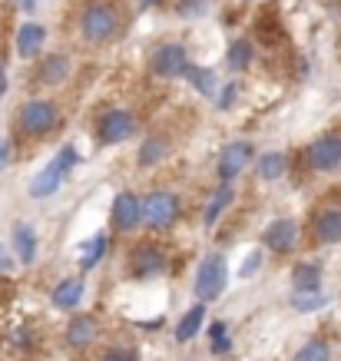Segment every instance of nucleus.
I'll list each match as a JSON object with an SVG mask.
<instances>
[{
    "label": "nucleus",
    "instance_id": "obj_1",
    "mask_svg": "<svg viewBox=\"0 0 341 361\" xmlns=\"http://www.w3.org/2000/svg\"><path fill=\"white\" fill-rule=\"evenodd\" d=\"M77 30L93 47L120 40L126 30V13H123L120 0H87L77 13Z\"/></svg>",
    "mask_w": 341,
    "mask_h": 361
},
{
    "label": "nucleus",
    "instance_id": "obj_2",
    "mask_svg": "<svg viewBox=\"0 0 341 361\" xmlns=\"http://www.w3.org/2000/svg\"><path fill=\"white\" fill-rule=\"evenodd\" d=\"M63 113L54 99H27L20 110H17V130L30 140H44L60 126Z\"/></svg>",
    "mask_w": 341,
    "mask_h": 361
},
{
    "label": "nucleus",
    "instance_id": "obj_3",
    "mask_svg": "<svg viewBox=\"0 0 341 361\" xmlns=\"http://www.w3.org/2000/svg\"><path fill=\"white\" fill-rule=\"evenodd\" d=\"M225 285H229V262H225L222 252H209L196 269L192 292H196V298L202 302V305H209V302H219L222 298Z\"/></svg>",
    "mask_w": 341,
    "mask_h": 361
},
{
    "label": "nucleus",
    "instance_id": "obj_4",
    "mask_svg": "<svg viewBox=\"0 0 341 361\" xmlns=\"http://www.w3.org/2000/svg\"><path fill=\"white\" fill-rule=\"evenodd\" d=\"M80 163V153L77 146H63L60 153L50 159V163L40 169V173L30 179V186H27V192H30L33 199H50L56 196V189L63 186V179L70 176V169Z\"/></svg>",
    "mask_w": 341,
    "mask_h": 361
},
{
    "label": "nucleus",
    "instance_id": "obj_5",
    "mask_svg": "<svg viewBox=\"0 0 341 361\" xmlns=\"http://www.w3.org/2000/svg\"><path fill=\"white\" fill-rule=\"evenodd\" d=\"M182 212V202H179L176 192L169 189H153L149 196H143V226L153 232H166L173 229Z\"/></svg>",
    "mask_w": 341,
    "mask_h": 361
},
{
    "label": "nucleus",
    "instance_id": "obj_6",
    "mask_svg": "<svg viewBox=\"0 0 341 361\" xmlns=\"http://www.w3.org/2000/svg\"><path fill=\"white\" fill-rule=\"evenodd\" d=\"M166 265H169V255L156 242H136L126 252V272L132 279H156L166 272Z\"/></svg>",
    "mask_w": 341,
    "mask_h": 361
},
{
    "label": "nucleus",
    "instance_id": "obj_7",
    "mask_svg": "<svg viewBox=\"0 0 341 361\" xmlns=\"http://www.w3.org/2000/svg\"><path fill=\"white\" fill-rule=\"evenodd\" d=\"M252 156H255L252 142H245V140H235V142H229V146H222V153L216 156V176H219V186H232V183L249 169Z\"/></svg>",
    "mask_w": 341,
    "mask_h": 361
},
{
    "label": "nucleus",
    "instance_id": "obj_8",
    "mask_svg": "<svg viewBox=\"0 0 341 361\" xmlns=\"http://www.w3.org/2000/svg\"><path fill=\"white\" fill-rule=\"evenodd\" d=\"M140 130V120L130 110H106L97 123V140L103 146H120V142L132 140Z\"/></svg>",
    "mask_w": 341,
    "mask_h": 361
},
{
    "label": "nucleus",
    "instance_id": "obj_9",
    "mask_svg": "<svg viewBox=\"0 0 341 361\" xmlns=\"http://www.w3.org/2000/svg\"><path fill=\"white\" fill-rule=\"evenodd\" d=\"M110 226L120 235H130L143 226V199L136 192H116L110 202Z\"/></svg>",
    "mask_w": 341,
    "mask_h": 361
},
{
    "label": "nucleus",
    "instance_id": "obj_10",
    "mask_svg": "<svg viewBox=\"0 0 341 361\" xmlns=\"http://www.w3.org/2000/svg\"><path fill=\"white\" fill-rule=\"evenodd\" d=\"M305 163L315 173H335L341 169V133H325L305 149Z\"/></svg>",
    "mask_w": 341,
    "mask_h": 361
},
{
    "label": "nucleus",
    "instance_id": "obj_11",
    "mask_svg": "<svg viewBox=\"0 0 341 361\" xmlns=\"http://www.w3.org/2000/svg\"><path fill=\"white\" fill-rule=\"evenodd\" d=\"M189 66V54L182 44H159L149 56V70L153 77H163V80H179L186 73Z\"/></svg>",
    "mask_w": 341,
    "mask_h": 361
},
{
    "label": "nucleus",
    "instance_id": "obj_12",
    "mask_svg": "<svg viewBox=\"0 0 341 361\" xmlns=\"http://www.w3.org/2000/svg\"><path fill=\"white\" fill-rule=\"evenodd\" d=\"M298 242H302V229L295 219H275L262 232V245L275 255H292L298 249Z\"/></svg>",
    "mask_w": 341,
    "mask_h": 361
},
{
    "label": "nucleus",
    "instance_id": "obj_13",
    "mask_svg": "<svg viewBox=\"0 0 341 361\" xmlns=\"http://www.w3.org/2000/svg\"><path fill=\"white\" fill-rule=\"evenodd\" d=\"M311 239L318 245H338L341 242V206H318L311 219Z\"/></svg>",
    "mask_w": 341,
    "mask_h": 361
},
{
    "label": "nucleus",
    "instance_id": "obj_14",
    "mask_svg": "<svg viewBox=\"0 0 341 361\" xmlns=\"http://www.w3.org/2000/svg\"><path fill=\"white\" fill-rule=\"evenodd\" d=\"M70 70H73V63H70L66 54H46L37 63V83L40 87H60V83H66Z\"/></svg>",
    "mask_w": 341,
    "mask_h": 361
},
{
    "label": "nucleus",
    "instance_id": "obj_15",
    "mask_svg": "<svg viewBox=\"0 0 341 361\" xmlns=\"http://www.w3.org/2000/svg\"><path fill=\"white\" fill-rule=\"evenodd\" d=\"M63 338L70 348H89V345L99 338V322L93 315H87V312H83V315H73L70 325H66Z\"/></svg>",
    "mask_w": 341,
    "mask_h": 361
},
{
    "label": "nucleus",
    "instance_id": "obj_16",
    "mask_svg": "<svg viewBox=\"0 0 341 361\" xmlns=\"http://www.w3.org/2000/svg\"><path fill=\"white\" fill-rule=\"evenodd\" d=\"M46 44V30L40 27V23H20V30H17V40H13V47H17V54L23 56V60H30V56H40V50H44Z\"/></svg>",
    "mask_w": 341,
    "mask_h": 361
},
{
    "label": "nucleus",
    "instance_id": "obj_17",
    "mask_svg": "<svg viewBox=\"0 0 341 361\" xmlns=\"http://www.w3.org/2000/svg\"><path fill=\"white\" fill-rule=\"evenodd\" d=\"M182 80H186L189 87H196L199 97H219V77H216V70H209V66H196V63H189L186 66V73H182Z\"/></svg>",
    "mask_w": 341,
    "mask_h": 361
},
{
    "label": "nucleus",
    "instance_id": "obj_18",
    "mask_svg": "<svg viewBox=\"0 0 341 361\" xmlns=\"http://www.w3.org/2000/svg\"><path fill=\"white\" fill-rule=\"evenodd\" d=\"M13 252H17V262L20 265L37 262V229L30 222H17L13 226Z\"/></svg>",
    "mask_w": 341,
    "mask_h": 361
},
{
    "label": "nucleus",
    "instance_id": "obj_19",
    "mask_svg": "<svg viewBox=\"0 0 341 361\" xmlns=\"http://www.w3.org/2000/svg\"><path fill=\"white\" fill-rule=\"evenodd\" d=\"M83 295H87V282H83V279H63V282L54 288L50 302H54L56 308L70 312V308H77L80 302H83Z\"/></svg>",
    "mask_w": 341,
    "mask_h": 361
},
{
    "label": "nucleus",
    "instance_id": "obj_20",
    "mask_svg": "<svg viewBox=\"0 0 341 361\" xmlns=\"http://www.w3.org/2000/svg\"><path fill=\"white\" fill-rule=\"evenodd\" d=\"M169 156V140L166 136H146L143 146H140V153H136V166L140 169H153V166H159Z\"/></svg>",
    "mask_w": 341,
    "mask_h": 361
},
{
    "label": "nucleus",
    "instance_id": "obj_21",
    "mask_svg": "<svg viewBox=\"0 0 341 361\" xmlns=\"http://www.w3.org/2000/svg\"><path fill=\"white\" fill-rule=\"evenodd\" d=\"M292 288H295V292H321V265L298 262L295 269H292Z\"/></svg>",
    "mask_w": 341,
    "mask_h": 361
},
{
    "label": "nucleus",
    "instance_id": "obj_22",
    "mask_svg": "<svg viewBox=\"0 0 341 361\" xmlns=\"http://www.w3.org/2000/svg\"><path fill=\"white\" fill-rule=\"evenodd\" d=\"M106 235H93V239H87L83 245H80L77 252V265L80 272H89V269H97L99 262H103V255H106Z\"/></svg>",
    "mask_w": 341,
    "mask_h": 361
},
{
    "label": "nucleus",
    "instance_id": "obj_23",
    "mask_svg": "<svg viewBox=\"0 0 341 361\" xmlns=\"http://www.w3.org/2000/svg\"><path fill=\"white\" fill-rule=\"evenodd\" d=\"M202 318H206V305H202V302H199V305H192L186 315L179 318V325H176V345H186V341L196 338V331L202 329Z\"/></svg>",
    "mask_w": 341,
    "mask_h": 361
},
{
    "label": "nucleus",
    "instance_id": "obj_24",
    "mask_svg": "<svg viewBox=\"0 0 341 361\" xmlns=\"http://www.w3.org/2000/svg\"><path fill=\"white\" fill-rule=\"evenodd\" d=\"M285 169H288L285 153H265V156H259V163H255V173H259V179H265V183L282 179Z\"/></svg>",
    "mask_w": 341,
    "mask_h": 361
},
{
    "label": "nucleus",
    "instance_id": "obj_25",
    "mask_svg": "<svg viewBox=\"0 0 341 361\" xmlns=\"http://www.w3.org/2000/svg\"><path fill=\"white\" fill-rule=\"evenodd\" d=\"M255 60V50L249 40H235V44L229 47V54H225V63H229L232 73H242V70H249Z\"/></svg>",
    "mask_w": 341,
    "mask_h": 361
},
{
    "label": "nucleus",
    "instance_id": "obj_26",
    "mask_svg": "<svg viewBox=\"0 0 341 361\" xmlns=\"http://www.w3.org/2000/svg\"><path fill=\"white\" fill-rule=\"evenodd\" d=\"M232 199H235V192H232V186H219L216 189V196L209 199V206H206V216H202V222H206V226H216V222H219V216L222 212H225V209L232 206Z\"/></svg>",
    "mask_w": 341,
    "mask_h": 361
},
{
    "label": "nucleus",
    "instance_id": "obj_27",
    "mask_svg": "<svg viewBox=\"0 0 341 361\" xmlns=\"http://www.w3.org/2000/svg\"><path fill=\"white\" fill-rule=\"evenodd\" d=\"M328 358H331L328 345H325L321 338H311V341H305V345L295 351V358L292 361H328Z\"/></svg>",
    "mask_w": 341,
    "mask_h": 361
},
{
    "label": "nucleus",
    "instance_id": "obj_28",
    "mask_svg": "<svg viewBox=\"0 0 341 361\" xmlns=\"http://www.w3.org/2000/svg\"><path fill=\"white\" fill-rule=\"evenodd\" d=\"M255 30H259V37H262V44H268V47L282 40V27H278L275 13H272V17H268V13H262V17H259V23H255Z\"/></svg>",
    "mask_w": 341,
    "mask_h": 361
},
{
    "label": "nucleus",
    "instance_id": "obj_29",
    "mask_svg": "<svg viewBox=\"0 0 341 361\" xmlns=\"http://www.w3.org/2000/svg\"><path fill=\"white\" fill-rule=\"evenodd\" d=\"M229 348H232L229 329H225V322H216L209 329V351L212 355H229Z\"/></svg>",
    "mask_w": 341,
    "mask_h": 361
},
{
    "label": "nucleus",
    "instance_id": "obj_30",
    "mask_svg": "<svg viewBox=\"0 0 341 361\" xmlns=\"http://www.w3.org/2000/svg\"><path fill=\"white\" fill-rule=\"evenodd\" d=\"M292 305H295L298 312H311V308L325 305V295H321V292H295V295H292Z\"/></svg>",
    "mask_w": 341,
    "mask_h": 361
},
{
    "label": "nucleus",
    "instance_id": "obj_31",
    "mask_svg": "<svg viewBox=\"0 0 341 361\" xmlns=\"http://www.w3.org/2000/svg\"><path fill=\"white\" fill-rule=\"evenodd\" d=\"M99 361H140V351L126 348V345H113V348L103 351V358Z\"/></svg>",
    "mask_w": 341,
    "mask_h": 361
},
{
    "label": "nucleus",
    "instance_id": "obj_32",
    "mask_svg": "<svg viewBox=\"0 0 341 361\" xmlns=\"http://www.w3.org/2000/svg\"><path fill=\"white\" fill-rule=\"evenodd\" d=\"M235 97H239V83H229V87H222L219 97H216L219 110H232V106H235Z\"/></svg>",
    "mask_w": 341,
    "mask_h": 361
},
{
    "label": "nucleus",
    "instance_id": "obj_33",
    "mask_svg": "<svg viewBox=\"0 0 341 361\" xmlns=\"http://www.w3.org/2000/svg\"><path fill=\"white\" fill-rule=\"evenodd\" d=\"M13 269V259H11V252L4 249V242H0V275H7Z\"/></svg>",
    "mask_w": 341,
    "mask_h": 361
},
{
    "label": "nucleus",
    "instance_id": "obj_34",
    "mask_svg": "<svg viewBox=\"0 0 341 361\" xmlns=\"http://www.w3.org/2000/svg\"><path fill=\"white\" fill-rule=\"evenodd\" d=\"M259 262H262V255H259V252H255V255H249V265L242 269V275H252L255 269H259Z\"/></svg>",
    "mask_w": 341,
    "mask_h": 361
},
{
    "label": "nucleus",
    "instance_id": "obj_35",
    "mask_svg": "<svg viewBox=\"0 0 341 361\" xmlns=\"http://www.w3.org/2000/svg\"><path fill=\"white\" fill-rule=\"evenodd\" d=\"M7 83H11V80H7V63L0 60V97L7 93Z\"/></svg>",
    "mask_w": 341,
    "mask_h": 361
},
{
    "label": "nucleus",
    "instance_id": "obj_36",
    "mask_svg": "<svg viewBox=\"0 0 341 361\" xmlns=\"http://www.w3.org/2000/svg\"><path fill=\"white\" fill-rule=\"evenodd\" d=\"M7 156H11V146L0 140V169H4V163H7Z\"/></svg>",
    "mask_w": 341,
    "mask_h": 361
}]
</instances>
